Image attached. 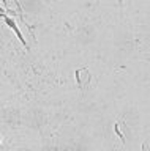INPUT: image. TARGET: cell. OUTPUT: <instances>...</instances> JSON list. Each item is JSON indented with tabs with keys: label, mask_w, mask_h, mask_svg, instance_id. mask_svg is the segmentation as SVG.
Instances as JSON below:
<instances>
[{
	"label": "cell",
	"mask_w": 150,
	"mask_h": 151,
	"mask_svg": "<svg viewBox=\"0 0 150 151\" xmlns=\"http://www.w3.org/2000/svg\"><path fill=\"white\" fill-rule=\"evenodd\" d=\"M74 77H76V82L79 85V88H81L82 91H86L87 85L90 83V79H92L90 71H88L87 68H81V69H78L76 73H74Z\"/></svg>",
	"instance_id": "obj_1"
},
{
	"label": "cell",
	"mask_w": 150,
	"mask_h": 151,
	"mask_svg": "<svg viewBox=\"0 0 150 151\" xmlns=\"http://www.w3.org/2000/svg\"><path fill=\"white\" fill-rule=\"evenodd\" d=\"M3 19H5V21H7V24H8V25H10V27L13 28V30H14V32H16V35H17V38H19V40H21V42H22V44H25V40H24V38H22V35H21V32H19V30H17V27H16V24H14V22H13V21H11V19H10V17H7V16H5V14H3ZM25 46H27V44H25Z\"/></svg>",
	"instance_id": "obj_2"
}]
</instances>
